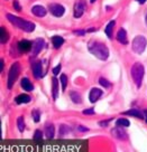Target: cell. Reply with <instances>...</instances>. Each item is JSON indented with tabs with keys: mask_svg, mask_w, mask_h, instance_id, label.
<instances>
[{
	"mask_svg": "<svg viewBox=\"0 0 147 152\" xmlns=\"http://www.w3.org/2000/svg\"><path fill=\"white\" fill-rule=\"evenodd\" d=\"M0 33H1V36H0V40H1V44H6L9 39V34L7 31V29L5 27H1L0 28Z\"/></svg>",
	"mask_w": 147,
	"mask_h": 152,
	"instance_id": "44dd1931",
	"label": "cell"
},
{
	"mask_svg": "<svg viewBox=\"0 0 147 152\" xmlns=\"http://www.w3.org/2000/svg\"><path fill=\"white\" fill-rule=\"evenodd\" d=\"M19 72H20V65L19 63H14L11 66H10L9 73H8V82H7V86L8 88H11L14 86L15 82L17 81L19 76Z\"/></svg>",
	"mask_w": 147,
	"mask_h": 152,
	"instance_id": "5b68a950",
	"label": "cell"
},
{
	"mask_svg": "<svg viewBox=\"0 0 147 152\" xmlns=\"http://www.w3.org/2000/svg\"><path fill=\"white\" fill-rule=\"evenodd\" d=\"M44 45H45V43H44V40L42 38H36V39L34 40L33 47H32V53H33L34 56H37L38 54L41 53V50H42L44 47Z\"/></svg>",
	"mask_w": 147,
	"mask_h": 152,
	"instance_id": "9c48e42d",
	"label": "cell"
},
{
	"mask_svg": "<svg viewBox=\"0 0 147 152\" xmlns=\"http://www.w3.org/2000/svg\"><path fill=\"white\" fill-rule=\"evenodd\" d=\"M110 122V120H108V121H103V122H100V125H101V126H107V124L109 123Z\"/></svg>",
	"mask_w": 147,
	"mask_h": 152,
	"instance_id": "e575fe53",
	"label": "cell"
},
{
	"mask_svg": "<svg viewBox=\"0 0 147 152\" xmlns=\"http://www.w3.org/2000/svg\"><path fill=\"white\" fill-rule=\"evenodd\" d=\"M52 96L54 101H56L58 97V80L56 77L52 78Z\"/></svg>",
	"mask_w": 147,
	"mask_h": 152,
	"instance_id": "9a60e30c",
	"label": "cell"
},
{
	"mask_svg": "<svg viewBox=\"0 0 147 152\" xmlns=\"http://www.w3.org/2000/svg\"><path fill=\"white\" fill-rule=\"evenodd\" d=\"M45 134L47 139H53L55 135V128L53 124H46L45 125Z\"/></svg>",
	"mask_w": 147,
	"mask_h": 152,
	"instance_id": "e0dca14e",
	"label": "cell"
},
{
	"mask_svg": "<svg viewBox=\"0 0 147 152\" xmlns=\"http://www.w3.org/2000/svg\"><path fill=\"white\" fill-rule=\"evenodd\" d=\"M117 40H118L120 44H123V45H127L128 44V38H127V33H126V30L125 29H120L117 34Z\"/></svg>",
	"mask_w": 147,
	"mask_h": 152,
	"instance_id": "5bb4252c",
	"label": "cell"
},
{
	"mask_svg": "<svg viewBox=\"0 0 147 152\" xmlns=\"http://www.w3.org/2000/svg\"><path fill=\"white\" fill-rule=\"evenodd\" d=\"M60 82H61V85H62V90L65 91L67 86V76L65 74H61L60 76Z\"/></svg>",
	"mask_w": 147,
	"mask_h": 152,
	"instance_id": "4316f807",
	"label": "cell"
},
{
	"mask_svg": "<svg viewBox=\"0 0 147 152\" xmlns=\"http://www.w3.org/2000/svg\"><path fill=\"white\" fill-rule=\"evenodd\" d=\"M144 74H145V69H144V66H143L140 63H135L131 67V77H133L135 84L138 88L142 86L143 83V77H144Z\"/></svg>",
	"mask_w": 147,
	"mask_h": 152,
	"instance_id": "3957f363",
	"label": "cell"
},
{
	"mask_svg": "<svg viewBox=\"0 0 147 152\" xmlns=\"http://www.w3.org/2000/svg\"><path fill=\"white\" fill-rule=\"evenodd\" d=\"M136 1H137V2H139L140 5H144V4L146 2V0H136Z\"/></svg>",
	"mask_w": 147,
	"mask_h": 152,
	"instance_id": "74e56055",
	"label": "cell"
},
{
	"mask_svg": "<svg viewBox=\"0 0 147 152\" xmlns=\"http://www.w3.org/2000/svg\"><path fill=\"white\" fill-rule=\"evenodd\" d=\"M146 45H147V40L146 38L139 35V36H136V37L133 39V43H131V48L133 50L136 54H143L144 50L146 49Z\"/></svg>",
	"mask_w": 147,
	"mask_h": 152,
	"instance_id": "277c9868",
	"label": "cell"
},
{
	"mask_svg": "<svg viewBox=\"0 0 147 152\" xmlns=\"http://www.w3.org/2000/svg\"><path fill=\"white\" fill-rule=\"evenodd\" d=\"M116 125L117 126H123V128H128L129 125H130V123H129V121L127 119H118L117 121H116Z\"/></svg>",
	"mask_w": 147,
	"mask_h": 152,
	"instance_id": "cb8c5ba5",
	"label": "cell"
},
{
	"mask_svg": "<svg viewBox=\"0 0 147 152\" xmlns=\"http://www.w3.org/2000/svg\"><path fill=\"white\" fill-rule=\"evenodd\" d=\"M95 0H90V2H92V4H93V2H95Z\"/></svg>",
	"mask_w": 147,
	"mask_h": 152,
	"instance_id": "60d3db41",
	"label": "cell"
},
{
	"mask_svg": "<svg viewBox=\"0 0 147 152\" xmlns=\"http://www.w3.org/2000/svg\"><path fill=\"white\" fill-rule=\"evenodd\" d=\"M14 7L17 11H20V10H21V7H20V5H19V2L17 1V0H15L14 1Z\"/></svg>",
	"mask_w": 147,
	"mask_h": 152,
	"instance_id": "1f68e13d",
	"label": "cell"
},
{
	"mask_svg": "<svg viewBox=\"0 0 147 152\" xmlns=\"http://www.w3.org/2000/svg\"><path fill=\"white\" fill-rule=\"evenodd\" d=\"M145 23H146V25H147V12H146V16H145Z\"/></svg>",
	"mask_w": 147,
	"mask_h": 152,
	"instance_id": "ab89813d",
	"label": "cell"
},
{
	"mask_svg": "<svg viewBox=\"0 0 147 152\" xmlns=\"http://www.w3.org/2000/svg\"><path fill=\"white\" fill-rule=\"evenodd\" d=\"M4 64H5V63H4V59H1V61H0V72L4 71Z\"/></svg>",
	"mask_w": 147,
	"mask_h": 152,
	"instance_id": "d590c367",
	"label": "cell"
},
{
	"mask_svg": "<svg viewBox=\"0 0 147 152\" xmlns=\"http://www.w3.org/2000/svg\"><path fill=\"white\" fill-rule=\"evenodd\" d=\"M60 71H61V65L58 64L57 66H55L54 68H53V74H54V75H57V74H58V72H60Z\"/></svg>",
	"mask_w": 147,
	"mask_h": 152,
	"instance_id": "4dcf8cb0",
	"label": "cell"
},
{
	"mask_svg": "<svg viewBox=\"0 0 147 152\" xmlns=\"http://www.w3.org/2000/svg\"><path fill=\"white\" fill-rule=\"evenodd\" d=\"M70 97H71L72 102L75 103V104H80V103H82L81 95L79 94L78 92H71V93H70Z\"/></svg>",
	"mask_w": 147,
	"mask_h": 152,
	"instance_id": "603a6c76",
	"label": "cell"
},
{
	"mask_svg": "<svg viewBox=\"0 0 147 152\" xmlns=\"http://www.w3.org/2000/svg\"><path fill=\"white\" fill-rule=\"evenodd\" d=\"M73 33L75 34V35H80V36H83V35L86 34V31H84V30H74Z\"/></svg>",
	"mask_w": 147,
	"mask_h": 152,
	"instance_id": "836d02e7",
	"label": "cell"
},
{
	"mask_svg": "<svg viewBox=\"0 0 147 152\" xmlns=\"http://www.w3.org/2000/svg\"><path fill=\"white\" fill-rule=\"evenodd\" d=\"M123 115H130V116H135L137 119H142V120L145 118V114L137 109H131L129 110V111H126V112H123Z\"/></svg>",
	"mask_w": 147,
	"mask_h": 152,
	"instance_id": "4fadbf2b",
	"label": "cell"
},
{
	"mask_svg": "<svg viewBox=\"0 0 147 152\" xmlns=\"http://www.w3.org/2000/svg\"><path fill=\"white\" fill-rule=\"evenodd\" d=\"M17 126H18V130L20 133H23L25 131V120L23 116H19L17 119Z\"/></svg>",
	"mask_w": 147,
	"mask_h": 152,
	"instance_id": "d4e9b609",
	"label": "cell"
},
{
	"mask_svg": "<svg viewBox=\"0 0 147 152\" xmlns=\"http://www.w3.org/2000/svg\"><path fill=\"white\" fill-rule=\"evenodd\" d=\"M88 49L93 56H95L100 61H106L109 57L108 47L104 44L97 42V40H90L88 43Z\"/></svg>",
	"mask_w": 147,
	"mask_h": 152,
	"instance_id": "6da1fadb",
	"label": "cell"
},
{
	"mask_svg": "<svg viewBox=\"0 0 147 152\" xmlns=\"http://www.w3.org/2000/svg\"><path fill=\"white\" fill-rule=\"evenodd\" d=\"M102 95V90H100L98 87H93L91 88L90 93H89V99H90L91 103H95L97 101L100 99V96Z\"/></svg>",
	"mask_w": 147,
	"mask_h": 152,
	"instance_id": "30bf717a",
	"label": "cell"
},
{
	"mask_svg": "<svg viewBox=\"0 0 147 152\" xmlns=\"http://www.w3.org/2000/svg\"><path fill=\"white\" fill-rule=\"evenodd\" d=\"M144 114H145V116H146V122H147V110L144 111Z\"/></svg>",
	"mask_w": 147,
	"mask_h": 152,
	"instance_id": "f35d334b",
	"label": "cell"
},
{
	"mask_svg": "<svg viewBox=\"0 0 147 152\" xmlns=\"http://www.w3.org/2000/svg\"><path fill=\"white\" fill-rule=\"evenodd\" d=\"M48 10L55 17H62L64 15V12H65L64 7L62 5H60V4H49L48 5Z\"/></svg>",
	"mask_w": 147,
	"mask_h": 152,
	"instance_id": "52a82bcc",
	"label": "cell"
},
{
	"mask_svg": "<svg viewBox=\"0 0 147 152\" xmlns=\"http://www.w3.org/2000/svg\"><path fill=\"white\" fill-rule=\"evenodd\" d=\"M86 8V4L84 0H78L74 4V18H80L84 14Z\"/></svg>",
	"mask_w": 147,
	"mask_h": 152,
	"instance_id": "8992f818",
	"label": "cell"
},
{
	"mask_svg": "<svg viewBox=\"0 0 147 152\" xmlns=\"http://www.w3.org/2000/svg\"><path fill=\"white\" fill-rule=\"evenodd\" d=\"M33 47V43H30L27 39H23L18 43V49L20 53H27L29 52Z\"/></svg>",
	"mask_w": 147,
	"mask_h": 152,
	"instance_id": "8fae6325",
	"label": "cell"
},
{
	"mask_svg": "<svg viewBox=\"0 0 147 152\" xmlns=\"http://www.w3.org/2000/svg\"><path fill=\"white\" fill-rule=\"evenodd\" d=\"M99 83H100V85L101 86H103L104 88H109L110 86H111V84H110L109 82L107 81L106 78H103V77H101L99 80Z\"/></svg>",
	"mask_w": 147,
	"mask_h": 152,
	"instance_id": "f546056e",
	"label": "cell"
},
{
	"mask_svg": "<svg viewBox=\"0 0 147 152\" xmlns=\"http://www.w3.org/2000/svg\"><path fill=\"white\" fill-rule=\"evenodd\" d=\"M52 44L54 48H60L64 44V38L61 36H53L52 37Z\"/></svg>",
	"mask_w": 147,
	"mask_h": 152,
	"instance_id": "ffe728a7",
	"label": "cell"
},
{
	"mask_svg": "<svg viewBox=\"0 0 147 152\" xmlns=\"http://www.w3.org/2000/svg\"><path fill=\"white\" fill-rule=\"evenodd\" d=\"M32 116H33V120L34 122H39V120H41V112L38 111V110H34L33 112H32Z\"/></svg>",
	"mask_w": 147,
	"mask_h": 152,
	"instance_id": "83f0119b",
	"label": "cell"
},
{
	"mask_svg": "<svg viewBox=\"0 0 147 152\" xmlns=\"http://www.w3.org/2000/svg\"><path fill=\"white\" fill-rule=\"evenodd\" d=\"M32 12H33L35 16H37V17H44L45 15H46V9L44 8L43 6H34L33 8H32Z\"/></svg>",
	"mask_w": 147,
	"mask_h": 152,
	"instance_id": "2e32d148",
	"label": "cell"
},
{
	"mask_svg": "<svg viewBox=\"0 0 147 152\" xmlns=\"http://www.w3.org/2000/svg\"><path fill=\"white\" fill-rule=\"evenodd\" d=\"M20 84H21V87H23L25 91H27V92H32V91L34 90L33 84L30 83V81H29L27 77H24V78L21 80V82H20Z\"/></svg>",
	"mask_w": 147,
	"mask_h": 152,
	"instance_id": "ac0fdd59",
	"label": "cell"
},
{
	"mask_svg": "<svg viewBox=\"0 0 147 152\" xmlns=\"http://www.w3.org/2000/svg\"><path fill=\"white\" fill-rule=\"evenodd\" d=\"M111 134H112L116 139L123 140V141L128 139V134H127V132L123 129V126H116V128H114L111 130Z\"/></svg>",
	"mask_w": 147,
	"mask_h": 152,
	"instance_id": "ba28073f",
	"label": "cell"
},
{
	"mask_svg": "<svg viewBox=\"0 0 147 152\" xmlns=\"http://www.w3.org/2000/svg\"><path fill=\"white\" fill-rule=\"evenodd\" d=\"M72 130L71 128H69L67 125H65V124H62L61 126H60V137H64L65 134H67V133H70Z\"/></svg>",
	"mask_w": 147,
	"mask_h": 152,
	"instance_id": "484cf974",
	"label": "cell"
},
{
	"mask_svg": "<svg viewBox=\"0 0 147 152\" xmlns=\"http://www.w3.org/2000/svg\"><path fill=\"white\" fill-rule=\"evenodd\" d=\"M7 19L10 24H13L15 27L19 28L20 30H24L26 33H32L35 30V24H33L32 21H27L24 19L19 18L17 16H14L11 14H7Z\"/></svg>",
	"mask_w": 147,
	"mask_h": 152,
	"instance_id": "7a4b0ae2",
	"label": "cell"
},
{
	"mask_svg": "<svg viewBox=\"0 0 147 152\" xmlns=\"http://www.w3.org/2000/svg\"><path fill=\"white\" fill-rule=\"evenodd\" d=\"M78 129H79L80 131H83V132L88 131V129H86V128H83V126H81V125H79V126H78Z\"/></svg>",
	"mask_w": 147,
	"mask_h": 152,
	"instance_id": "8d00e7d4",
	"label": "cell"
},
{
	"mask_svg": "<svg viewBox=\"0 0 147 152\" xmlns=\"http://www.w3.org/2000/svg\"><path fill=\"white\" fill-rule=\"evenodd\" d=\"M83 114H95V109H88V110H84L83 112H82Z\"/></svg>",
	"mask_w": 147,
	"mask_h": 152,
	"instance_id": "d6a6232c",
	"label": "cell"
},
{
	"mask_svg": "<svg viewBox=\"0 0 147 152\" xmlns=\"http://www.w3.org/2000/svg\"><path fill=\"white\" fill-rule=\"evenodd\" d=\"M32 69H33V74L36 78H39L43 75V65L41 62H34L32 64Z\"/></svg>",
	"mask_w": 147,
	"mask_h": 152,
	"instance_id": "7c38bea8",
	"label": "cell"
},
{
	"mask_svg": "<svg viewBox=\"0 0 147 152\" xmlns=\"http://www.w3.org/2000/svg\"><path fill=\"white\" fill-rule=\"evenodd\" d=\"M114 24H116V23H114V20H112V21H110L109 24L107 25L106 29H104V33H106V35L108 36V38H109V39H111V38H112V30H114Z\"/></svg>",
	"mask_w": 147,
	"mask_h": 152,
	"instance_id": "7402d4cb",
	"label": "cell"
},
{
	"mask_svg": "<svg viewBox=\"0 0 147 152\" xmlns=\"http://www.w3.org/2000/svg\"><path fill=\"white\" fill-rule=\"evenodd\" d=\"M15 101H16V103L17 104H23V103H29L30 102V96L27 94H20L18 95L16 99H15Z\"/></svg>",
	"mask_w": 147,
	"mask_h": 152,
	"instance_id": "d6986e66",
	"label": "cell"
},
{
	"mask_svg": "<svg viewBox=\"0 0 147 152\" xmlns=\"http://www.w3.org/2000/svg\"><path fill=\"white\" fill-rule=\"evenodd\" d=\"M33 139L35 140V141H41L42 139H43V132L41 131V130H36L35 131V134H34V137H33Z\"/></svg>",
	"mask_w": 147,
	"mask_h": 152,
	"instance_id": "f1b7e54d",
	"label": "cell"
}]
</instances>
